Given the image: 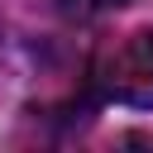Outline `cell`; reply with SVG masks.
I'll list each match as a JSON object with an SVG mask.
<instances>
[{"label": "cell", "mask_w": 153, "mask_h": 153, "mask_svg": "<svg viewBox=\"0 0 153 153\" xmlns=\"http://www.w3.org/2000/svg\"><path fill=\"white\" fill-rule=\"evenodd\" d=\"M91 86L115 105H153V29L105 38L91 57Z\"/></svg>", "instance_id": "obj_1"}, {"label": "cell", "mask_w": 153, "mask_h": 153, "mask_svg": "<svg viewBox=\"0 0 153 153\" xmlns=\"http://www.w3.org/2000/svg\"><path fill=\"white\" fill-rule=\"evenodd\" d=\"M62 14H72V19H96V14H110V10H120V5H129V0H53Z\"/></svg>", "instance_id": "obj_2"}]
</instances>
